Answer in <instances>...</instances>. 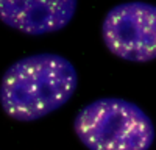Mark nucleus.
<instances>
[{
    "mask_svg": "<svg viewBox=\"0 0 156 150\" xmlns=\"http://www.w3.org/2000/svg\"><path fill=\"white\" fill-rule=\"evenodd\" d=\"M76 6V0H2L0 19L11 28L39 36L64 28Z\"/></svg>",
    "mask_w": 156,
    "mask_h": 150,
    "instance_id": "20e7f679",
    "label": "nucleus"
},
{
    "mask_svg": "<svg viewBox=\"0 0 156 150\" xmlns=\"http://www.w3.org/2000/svg\"><path fill=\"white\" fill-rule=\"evenodd\" d=\"M103 41L114 55L145 62L156 58V5L129 2L111 8L103 20Z\"/></svg>",
    "mask_w": 156,
    "mask_h": 150,
    "instance_id": "7ed1b4c3",
    "label": "nucleus"
},
{
    "mask_svg": "<svg viewBox=\"0 0 156 150\" xmlns=\"http://www.w3.org/2000/svg\"><path fill=\"white\" fill-rule=\"evenodd\" d=\"M73 128L89 150H148L154 125L140 106L123 98H98L78 111Z\"/></svg>",
    "mask_w": 156,
    "mask_h": 150,
    "instance_id": "f03ea898",
    "label": "nucleus"
},
{
    "mask_svg": "<svg viewBox=\"0 0 156 150\" xmlns=\"http://www.w3.org/2000/svg\"><path fill=\"white\" fill-rule=\"evenodd\" d=\"M78 84L73 64L56 53L25 56L5 70L0 102L16 120H36L66 105Z\"/></svg>",
    "mask_w": 156,
    "mask_h": 150,
    "instance_id": "f257e3e1",
    "label": "nucleus"
}]
</instances>
